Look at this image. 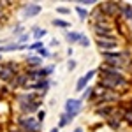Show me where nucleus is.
Masks as SVG:
<instances>
[{
  "mask_svg": "<svg viewBox=\"0 0 132 132\" xmlns=\"http://www.w3.org/2000/svg\"><path fill=\"white\" fill-rule=\"evenodd\" d=\"M78 4H81V7H83V5H92V4H97V2L95 0H79Z\"/></svg>",
  "mask_w": 132,
  "mask_h": 132,
  "instance_id": "393cba45",
  "label": "nucleus"
},
{
  "mask_svg": "<svg viewBox=\"0 0 132 132\" xmlns=\"http://www.w3.org/2000/svg\"><path fill=\"white\" fill-rule=\"evenodd\" d=\"M39 55H41V56H50L48 50H44V48H42V50H39Z\"/></svg>",
  "mask_w": 132,
  "mask_h": 132,
  "instance_id": "c85d7f7f",
  "label": "nucleus"
},
{
  "mask_svg": "<svg viewBox=\"0 0 132 132\" xmlns=\"http://www.w3.org/2000/svg\"><path fill=\"white\" fill-rule=\"evenodd\" d=\"M79 37H81V34L79 32H65V39L71 42H79Z\"/></svg>",
  "mask_w": 132,
  "mask_h": 132,
  "instance_id": "f8f14e48",
  "label": "nucleus"
},
{
  "mask_svg": "<svg viewBox=\"0 0 132 132\" xmlns=\"http://www.w3.org/2000/svg\"><path fill=\"white\" fill-rule=\"evenodd\" d=\"M79 44H81L83 48H88V46H90V39L85 37V35H81V37H79Z\"/></svg>",
  "mask_w": 132,
  "mask_h": 132,
  "instance_id": "412c9836",
  "label": "nucleus"
},
{
  "mask_svg": "<svg viewBox=\"0 0 132 132\" xmlns=\"http://www.w3.org/2000/svg\"><path fill=\"white\" fill-rule=\"evenodd\" d=\"M4 5H5V2H0V9H4Z\"/></svg>",
  "mask_w": 132,
  "mask_h": 132,
  "instance_id": "2f4dec72",
  "label": "nucleus"
},
{
  "mask_svg": "<svg viewBox=\"0 0 132 132\" xmlns=\"http://www.w3.org/2000/svg\"><path fill=\"white\" fill-rule=\"evenodd\" d=\"M0 60H2V53H0Z\"/></svg>",
  "mask_w": 132,
  "mask_h": 132,
  "instance_id": "72a5a7b5",
  "label": "nucleus"
},
{
  "mask_svg": "<svg viewBox=\"0 0 132 132\" xmlns=\"http://www.w3.org/2000/svg\"><path fill=\"white\" fill-rule=\"evenodd\" d=\"M72 132H85L83 129H76V130H72Z\"/></svg>",
  "mask_w": 132,
  "mask_h": 132,
  "instance_id": "473e14b6",
  "label": "nucleus"
},
{
  "mask_svg": "<svg viewBox=\"0 0 132 132\" xmlns=\"http://www.w3.org/2000/svg\"><path fill=\"white\" fill-rule=\"evenodd\" d=\"M27 44H7V46H0V53L2 51H20V50H27Z\"/></svg>",
  "mask_w": 132,
  "mask_h": 132,
  "instance_id": "9d476101",
  "label": "nucleus"
},
{
  "mask_svg": "<svg viewBox=\"0 0 132 132\" xmlns=\"http://www.w3.org/2000/svg\"><path fill=\"white\" fill-rule=\"evenodd\" d=\"M93 23H108V16L97 9L93 12Z\"/></svg>",
  "mask_w": 132,
  "mask_h": 132,
  "instance_id": "9b49d317",
  "label": "nucleus"
},
{
  "mask_svg": "<svg viewBox=\"0 0 132 132\" xmlns=\"http://www.w3.org/2000/svg\"><path fill=\"white\" fill-rule=\"evenodd\" d=\"M27 83H28V74H25V72H18V74L12 78L11 86H12V88H21V86H25Z\"/></svg>",
  "mask_w": 132,
  "mask_h": 132,
  "instance_id": "6e6552de",
  "label": "nucleus"
},
{
  "mask_svg": "<svg viewBox=\"0 0 132 132\" xmlns=\"http://www.w3.org/2000/svg\"><path fill=\"white\" fill-rule=\"evenodd\" d=\"M56 12H60V14H71V9H67V7H58Z\"/></svg>",
  "mask_w": 132,
  "mask_h": 132,
  "instance_id": "a878e982",
  "label": "nucleus"
},
{
  "mask_svg": "<svg viewBox=\"0 0 132 132\" xmlns=\"http://www.w3.org/2000/svg\"><path fill=\"white\" fill-rule=\"evenodd\" d=\"M69 122H71V120H69V116H67V114H62V118H60V127H65Z\"/></svg>",
  "mask_w": 132,
  "mask_h": 132,
  "instance_id": "4be33fe9",
  "label": "nucleus"
},
{
  "mask_svg": "<svg viewBox=\"0 0 132 132\" xmlns=\"http://www.w3.org/2000/svg\"><path fill=\"white\" fill-rule=\"evenodd\" d=\"M95 41H97V46H99L104 53L113 51L118 46V41H116V39H101V37H95Z\"/></svg>",
  "mask_w": 132,
  "mask_h": 132,
  "instance_id": "39448f33",
  "label": "nucleus"
},
{
  "mask_svg": "<svg viewBox=\"0 0 132 132\" xmlns=\"http://www.w3.org/2000/svg\"><path fill=\"white\" fill-rule=\"evenodd\" d=\"M53 25L55 27H62V28H69L71 27V23H67V21H63V20H53Z\"/></svg>",
  "mask_w": 132,
  "mask_h": 132,
  "instance_id": "f3484780",
  "label": "nucleus"
},
{
  "mask_svg": "<svg viewBox=\"0 0 132 132\" xmlns=\"http://www.w3.org/2000/svg\"><path fill=\"white\" fill-rule=\"evenodd\" d=\"M21 30H23V27H21V25H18V27L14 28V35H21Z\"/></svg>",
  "mask_w": 132,
  "mask_h": 132,
  "instance_id": "cd10ccee",
  "label": "nucleus"
},
{
  "mask_svg": "<svg viewBox=\"0 0 132 132\" xmlns=\"http://www.w3.org/2000/svg\"><path fill=\"white\" fill-rule=\"evenodd\" d=\"M44 116H46V111H44V109H42V111H39V113H37V122L42 123V122H44Z\"/></svg>",
  "mask_w": 132,
  "mask_h": 132,
  "instance_id": "b1692460",
  "label": "nucleus"
},
{
  "mask_svg": "<svg viewBox=\"0 0 132 132\" xmlns=\"http://www.w3.org/2000/svg\"><path fill=\"white\" fill-rule=\"evenodd\" d=\"M28 50H37V51L42 50V42H39V41H37V42H34L32 46H28Z\"/></svg>",
  "mask_w": 132,
  "mask_h": 132,
  "instance_id": "5701e85b",
  "label": "nucleus"
},
{
  "mask_svg": "<svg viewBox=\"0 0 132 132\" xmlns=\"http://www.w3.org/2000/svg\"><path fill=\"white\" fill-rule=\"evenodd\" d=\"M81 104L83 101H79V99H69L65 102V114L69 116V120H74L78 116V113L81 111Z\"/></svg>",
  "mask_w": 132,
  "mask_h": 132,
  "instance_id": "7ed1b4c3",
  "label": "nucleus"
},
{
  "mask_svg": "<svg viewBox=\"0 0 132 132\" xmlns=\"http://www.w3.org/2000/svg\"><path fill=\"white\" fill-rule=\"evenodd\" d=\"M16 74H18L16 63H0V81H12Z\"/></svg>",
  "mask_w": 132,
  "mask_h": 132,
  "instance_id": "f03ea898",
  "label": "nucleus"
},
{
  "mask_svg": "<svg viewBox=\"0 0 132 132\" xmlns=\"http://www.w3.org/2000/svg\"><path fill=\"white\" fill-rule=\"evenodd\" d=\"M120 118H122V116H114V118H113V116H109V120H108L109 127H111V129H118V127H120V122H118Z\"/></svg>",
  "mask_w": 132,
  "mask_h": 132,
  "instance_id": "2eb2a0df",
  "label": "nucleus"
},
{
  "mask_svg": "<svg viewBox=\"0 0 132 132\" xmlns=\"http://www.w3.org/2000/svg\"><path fill=\"white\" fill-rule=\"evenodd\" d=\"M111 113H113V108H101V109H97V114H101V116L111 114Z\"/></svg>",
  "mask_w": 132,
  "mask_h": 132,
  "instance_id": "a211bd4d",
  "label": "nucleus"
},
{
  "mask_svg": "<svg viewBox=\"0 0 132 132\" xmlns=\"http://www.w3.org/2000/svg\"><path fill=\"white\" fill-rule=\"evenodd\" d=\"M123 118L127 120V123H130V125H132V109H127V111H123Z\"/></svg>",
  "mask_w": 132,
  "mask_h": 132,
  "instance_id": "aec40b11",
  "label": "nucleus"
},
{
  "mask_svg": "<svg viewBox=\"0 0 132 132\" xmlns=\"http://www.w3.org/2000/svg\"><path fill=\"white\" fill-rule=\"evenodd\" d=\"M50 132H60V129H58V127H55V129H51Z\"/></svg>",
  "mask_w": 132,
  "mask_h": 132,
  "instance_id": "7c9ffc66",
  "label": "nucleus"
},
{
  "mask_svg": "<svg viewBox=\"0 0 132 132\" xmlns=\"http://www.w3.org/2000/svg\"><path fill=\"white\" fill-rule=\"evenodd\" d=\"M27 39H28V34H23V35L20 37V41H21V42H23V41H27Z\"/></svg>",
  "mask_w": 132,
  "mask_h": 132,
  "instance_id": "c756f323",
  "label": "nucleus"
},
{
  "mask_svg": "<svg viewBox=\"0 0 132 132\" xmlns=\"http://www.w3.org/2000/svg\"><path fill=\"white\" fill-rule=\"evenodd\" d=\"M93 76H95V71H88L85 76H81V78L78 79V83H76V90L83 93V92H85V88H86V85H88V81H90Z\"/></svg>",
  "mask_w": 132,
  "mask_h": 132,
  "instance_id": "0eeeda50",
  "label": "nucleus"
},
{
  "mask_svg": "<svg viewBox=\"0 0 132 132\" xmlns=\"http://www.w3.org/2000/svg\"><path fill=\"white\" fill-rule=\"evenodd\" d=\"M18 123L21 127V132H41V123L34 116H20Z\"/></svg>",
  "mask_w": 132,
  "mask_h": 132,
  "instance_id": "f257e3e1",
  "label": "nucleus"
},
{
  "mask_svg": "<svg viewBox=\"0 0 132 132\" xmlns=\"http://www.w3.org/2000/svg\"><path fill=\"white\" fill-rule=\"evenodd\" d=\"M99 11L104 12L108 18H113V16H118L120 14V5H118V2H102Z\"/></svg>",
  "mask_w": 132,
  "mask_h": 132,
  "instance_id": "20e7f679",
  "label": "nucleus"
},
{
  "mask_svg": "<svg viewBox=\"0 0 132 132\" xmlns=\"http://www.w3.org/2000/svg\"><path fill=\"white\" fill-rule=\"evenodd\" d=\"M41 63H42L41 56H28V58H27V65H28V67H39Z\"/></svg>",
  "mask_w": 132,
  "mask_h": 132,
  "instance_id": "ddd939ff",
  "label": "nucleus"
},
{
  "mask_svg": "<svg viewBox=\"0 0 132 132\" xmlns=\"http://www.w3.org/2000/svg\"><path fill=\"white\" fill-rule=\"evenodd\" d=\"M41 11H42V7L39 4H27V5L23 7L21 16H23V18H34V16H37Z\"/></svg>",
  "mask_w": 132,
  "mask_h": 132,
  "instance_id": "423d86ee",
  "label": "nucleus"
},
{
  "mask_svg": "<svg viewBox=\"0 0 132 132\" xmlns=\"http://www.w3.org/2000/svg\"><path fill=\"white\" fill-rule=\"evenodd\" d=\"M76 12L79 14V18H81L83 21H85L86 18H88V11L85 9V7H81V5H78V7H76Z\"/></svg>",
  "mask_w": 132,
  "mask_h": 132,
  "instance_id": "dca6fc26",
  "label": "nucleus"
},
{
  "mask_svg": "<svg viewBox=\"0 0 132 132\" xmlns=\"http://www.w3.org/2000/svg\"><path fill=\"white\" fill-rule=\"evenodd\" d=\"M67 69H69V71L76 69V62H74V60H69V63H67Z\"/></svg>",
  "mask_w": 132,
  "mask_h": 132,
  "instance_id": "bb28decb",
  "label": "nucleus"
},
{
  "mask_svg": "<svg viewBox=\"0 0 132 132\" xmlns=\"http://www.w3.org/2000/svg\"><path fill=\"white\" fill-rule=\"evenodd\" d=\"M92 93H93V88H85V92H83V95H81V101H86V99H90Z\"/></svg>",
  "mask_w": 132,
  "mask_h": 132,
  "instance_id": "6ab92c4d",
  "label": "nucleus"
},
{
  "mask_svg": "<svg viewBox=\"0 0 132 132\" xmlns=\"http://www.w3.org/2000/svg\"><path fill=\"white\" fill-rule=\"evenodd\" d=\"M25 86L30 88V90H37V92H42L44 93V92L50 88V83L46 81V79H41V81H37V83H27Z\"/></svg>",
  "mask_w": 132,
  "mask_h": 132,
  "instance_id": "1a4fd4ad",
  "label": "nucleus"
},
{
  "mask_svg": "<svg viewBox=\"0 0 132 132\" xmlns=\"http://www.w3.org/2000/svg\"><path fill=\"white\" fill-rule=\"evenodd\" d=\"M44 35H46V30H44V28H41V27H35V28H34V37H35L37 41L42 39Z\"/></svg>",
  "mask_w": 132,
  "mask_h": 132,
  "instance_id": "4468645a",
  "label": "nucleus"
},
{
  "mask_svg": "<svg viewBox=\"0 0 132 132\" xmlns=\"http://www.w3.org/2000/svg\"><path fill=\"white\" fill-rule=\"evenodd\" d=\"M130 109H132V106H130Z\"/></svg>",
  "mask_w": 132,
  "mask_h": 132,
  "instance_id": "f704fd0d",
  "label": "nucleus"
}]
</instances>
